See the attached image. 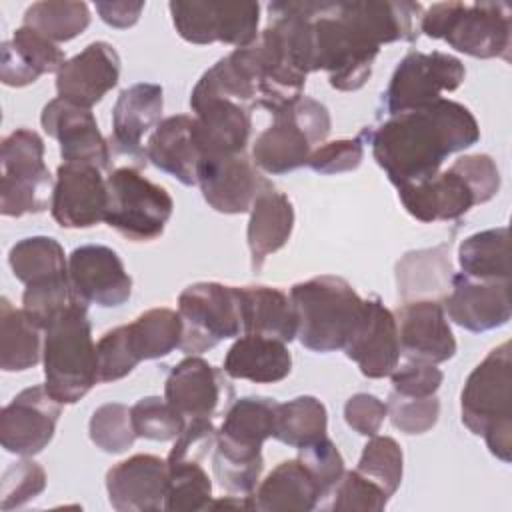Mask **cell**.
Wrapping results in <instances>:
<instances>
[{"label":"cell","mask_w":512,"mask_h":512,"mask_svg":"<svg viewBox=\"0 0 512 512\" xmlns=\"http://www.w3.org/2000/svg\"><path fill=\"white\" fill-rule=\"evenodd\" d=\"M308 20L312 72L324 70L332 88L360 90L382 44L414 42L420 34L418 2H302Z\"/></svg>","instance_id":"1"},{"label":"cell","mask_w":512,"mask_h":512,"mask_svg":"<svg viewBox=\"0 0 512 512\" xmlns=\"http://www.w3.org/2000/svg\"><path fill=\"white\" fill-rule=\"evenodd\" d=\"M376 164L398 188L428 180L442 162L480 140L474 114L460 102L440 98L422 108L388 116L376 128H364Z\"/></svg>","instance_id":"2"},{"label":"cell","mask_w":512,"mask_h":512,"mask_svg":"<svg viewBox=\"0 0 512 512\" xmlns=\"http://www.w3.org/2000/svg\"><path fill=\"white\" fill-rule=\"evenodd\" d=\"M406 212L420 222H442L464 216L472 206L492 200L500 190V172L492 156L466 154L436 176L398 186Z\"/></svg>","instance_id":"3"},{"label":"cell","mask_w":512,"mask_h":512,"mask_svg":"<svg viewBox=\"0 0 512 512\" xmlns=\"http://www.w3.org/2000/svg\"><path fill=\"white\" fill-rule=\"evenodd\" d=\"M298 316V340L320 354L344 350L358 328L366 300L340 276L322 274L290 288Z\"/></svg>","instance_id":"4"},{"label":"cell","mask_w":512,"mask_h":512,"mask_svg":"<svg viewBox=\"0 0 512 512\" xmlns=\"http://www.w3.org/2000/svg\"><path fill=\"white\" fill-rule=\"evenodd\" d=\"M44 386L60 404H74L98 384V356L86 304L74 300L44 328Z\"/></svg>","instance_id":"5"},{"label":"cell","mask_w":512,"mask_h":512,"mask_svg":"<svg viewBox=\"0 0 512 512\" xmlns=\"http://www.w3.org/2000/svg\"><path fill=\"white\" fill-rule=\"evenodd\" d=\"M462 424L484 436L488 450L502 462L512 458V356L502 342L470 372L460 396Z\"/></svg>","instance_id":"6"},{"label":"cell","mask_w":512,"mask_h":512,"mask_svg":"<svg viewBox=\"0 0 512 512\" xmlns=\"http://www.w3.org/2000/svg\"><path fill=\"white\" fill-rule=\"evenodd\" d=\"M420 32L474 58L510 60L512 10L506 2H438L422 12Z\"/></svg>","instance_id":"7"},{"label":"cell","mask_w":512,"mask_h":512,"mask_svg":"<svg viewBox=\"0 0 512 512\" xmlns=\"http://www.w3.org/2000/svg\"><path fill=\"white\" fill-rule=\"evenodd\" d=\"M330 128L328 108L302 94L272 114V124L252 144V162L272 176L292 172L308 164L312 146L322 144Z\"/></svg>","instance_id":"8"},{"label":"cell","mask_w":512,"mask_h":512,"mask_svg":"<svg viewBox=\"0 0 512 512\" xmlns=\"http://www.w3.org/2000/svg\"><path fill=\"white\" fill-rule=\"evenodd\" d=\"M0 212L40 214L52 202L54 178L44 164V140L30 128H16L0 148Z\"/></svg>","instance_id":"9"},{"label":"cell","mask_w":512,"mask_h":512,"mask_svg":"<svg viewBox=\"0 0 512 512\" xmlns=\"http://www.w3.org/2000/svg\"><path fill=\"white\" fill-rule=\"evenodd\" d=\"M106 186L104 222L110 228L134 242H150L164 232L174 212V200L164 186L154 184L132 166L112 170Z\"/></svg>","instance_id":"10"},{"label":"cell","mask_w":512,"mask_h":512,"mask_svg":"<svg viewBox=\"0 0 512 512\" xmlns=\"http://www.w3.org/2000/svg\"><path fill=\"white\" fill-rule=\"evenodd\" d=\"M182 338L178 350L198 356L242 330L236 286L220 282H196L178 296Z\"/></svg>","instance_id":"11"},{"label":"cell","mask_w":512,"mask_h":512,"mask_svg":"<svg viewBox=\"0 0 512 512\" xmlns=\"http://www.w3.org/2000/svg\"><path fill=\"white\" fill-rule=\"evenodd\" d=\"M464 76V64L452 54L440 50L408 52L398 62L382 94V112L394 116L432 104L442 98V92H454L464 82Z\"/></svg>","instance_id":"12"},{"label":"cell","mask_w":512,"mask_h":512,"mask_svg":"<svg viewBox=\"0 0 512 512\" xmlns=\"http://www.w3.org/2000/svg\"><path fill=\"white\" fill-rule=\"evenodd\" d=\"M168 8L176 32L190 44L222 42L234 48H246L258 38V2L192 0L170 2Z\"/></svg>","instance_id":"13"},{"label":"cell","mask_w":512,"mask_h":512,"mask_svg":"<svg viewBox=\"0 0 512 512\" xmlns=\"http://www.w3.org/2000/svg\"><path fill=\"white\" fill-rule=\"evenodd\" d=\"M68 282L74 300L116 308L130 300L132 278L120 256L102 244H84L68 256Z\"/></svg>","instance_id":"14"},{"label":"cell","mask_w":512,"mask_h":512,"mask_svg":"<svg viewBox=\"0 0 512 512\" xmlns=\"http://www.w3.org/2000/svg\"><path fill=\"white\" fill-rule=\"evenodd\" d=\"M62 404L46 386H30L18 392L0 414V444L6 452L34 456L54 438Z\"/></svg>","instance_id":"15"},{"label":"cell","mask_w":512,"mask_h":512,"mask_svg":"<svg viewBox=\"0 0 512 512\" xmlns=\"http://www.w3.org/2000/svg\"><path fill=\"white\" fill-rule=\"evenodd\" d=\"M106 208L108 186L100 168L82 162L58 166L50 212L62 228H92L104 222Z\"/></svg>","instance_id":"16"},{"label":"cell","mask_w":512,"mask_h":512,"mask_svg":"<svg viewBox=\"0 0 512 512\" xmlns=\"http://www.w3.org/2000/svg\"><path fill=\"white\" fill-rule=\"evenodd\" d=\"M196 184L210 208L220 214L250 212L256 196L272 184L246 154L204 156L198 164Z\"/></svg>","instance_id":"17"},{"label":"cell","mask_w":512,"mask_h":512,"mask_svg":"<svg viewBox=\"0 0 512 512\" xmlns=\"http://www.w3.org/2000/svg\"><path fill=\"white\" fill-rule=\"evenodd\" d=\"M40 124L48 136L58 140L64 162L92 164L100 170L110 166V144L90 108L58 96L42 108Z\"/></svg>","instance_id":"18"},{"label":"cell","mask_w":512,"mask_h":512,"mask_svg":"<svg viewBox=\"0 0 512 512\" xmlns=\"http://www.w3.org/2000/svg\"><path fill=\"white\" fill-rule=\"evenodd\" d=\"M446 318L470 332H486L508 324L512 316L510 280H480L454 274L442 298Z\"/></svg>","instance_id":"19"},{"label":"cell","mask_w":512,"mask_h":512,"mask_svg":"<svg viewBox=\"0 0 512 512\" xmlns=\"http://www.w3.org/2000/svg\"><path fill=\"white\" fill-rule=\"evenodd\" d=\"M234 396L226 372L200 356H186L168 374L164 398L186 418H212Z\"/></svg>","instance_id":"20"},{"label":"cell","mask_w":512,"mask_h":512,"mask_svg":"<svg viewBox=\"0 0 512 512\" xmlns=\"http://www.w3.org/2000/svg\"><path fill=\"white\" fill-rule=\"evenodd\" d=\"M400 354L406 360L440 364L456 354V338L450 330L442 302L414 300L396 310Z\"/></svg>","instance_id":"21"},{"label":"cell","mask_w":512,"mask_h":512,"mask_svg":"<svg viewBox=\"0 0 512 512\" xmlns=\"http://www.w3.org/2000/svg\"><path fill=\"white\" fill-rule=\"evenodd\" d=\"M168 464L154 454H134L106 472L108 500L118 512L164 510Z\"/></svg>","instance_id":"22"},{"label":"cell","mask_w":512,"mask_h":512,"mask_svg":"<svg viewBox=\"0 0 512 512\" xmlns=\"http://www.w3.org/2000/svg\"><path fill=\"white\" fill-rule=\"evenodd\" d=\"M164 108V90L160 84L138 82L124 88L112 108L110 144L122 156L132 158L138 166H146L144 134L160 124Z\"/></svg>","instance_id":"23"},{"label":"cell","mask_w":512,"mask_h":512,"mask_svg":"<svg viewBox=\"0 0 512 512\" xmlns=\"http://www.w3.org/2000/svg\"><path fill=\"white\" fill-rule=\"evenodd\" d=\"M344 352L354 360L366 378H384L394 372L400 360L396 316L380 302L368 298L364 314Z\"/></svg>","instance_id":"24"},{"label":"cell","mask_w":512,"mask_h":512,"mask_svg":"<svg viewBox=\"0 0 512 512\" xmlns=\"http://www.w3.org/2000/svg\"><path fill=\"white\" fill-rule=\"evenodd\" d=\"M120 78V56L112 44L96 40L56 72L58 96L84 108L100 102Z\"/></svg>","instance_id":"25"},{"label":"cell","mask_w":512,"mask_h":512,"mask_svg":"<svg viewBox=\"0 0 512 512\" xmlns=\"http://www.w3.org/2000/svg\"><path fill=\"white\" fill-rule=\"evenodd\" d=\"M194 110V136L204 156H230L246 150L252 118L250 108L212 98L190 106Z\"/></svg>","instance_id":"26"},{"label":"cell","mask_w":512,"mask_h":512,"mask_svg":"<svg viewBox=\"0 0 512 512\" xmlns=\"http://www.w3.org/2000/svg\"><path fill=\"white\" fill-rule=\"evenodd\" d=\"M144 150L146 160L158 170L174 176L184 186L196 184L202 152L194 136L192 116L176 114L160 120V124L150 134Z\"/></svg>","instance_id":"27"},{"label":"cell","mask_w":512,"mask_h":512,"mask_svg":"<svg viewBox=\"0 0 512 512\" xmlns=\"http://www.w3.org/2000/svg\"><path fill=\"white\" fill-rule=\"evenodd\" d=\"M66 62L64 52L52 40L28 26L14 30L12 40L0 46V80L22 88L34 84L42 74L58 72Z\"/></svg>","instance_id":"28"},{"label":"cell","mask_w":512,"mask_h":512,"mask_svg":"<svg viewBox=\"0 0 512 512\" xmlns=\"http://www.w3.org/2000/svg\"><path fill=\"white\" fill-rule=\"evenodd\" d=\"M294 230V206L290 198L268 184L250 208L246 240L252 258V270L258 272L264 260L278 252L290 240Z\"/></svg>","instance_id":"29"},{"label":"cell","mask_w":512,"mask_h":512,"mask_svg":"<svg viewBox=\"0 0 512 512\" xmlns=\"http://www.w3.org/2000/svg\"><path fill=\"white\" fill-rule=\"evenodd\" d=\"M450 242L410 250L396 262V286L402 302L442 300L452 284Z\"/></svg>","instance_id":"30"},{"label":"cell","mask_w":512,"mask_h":512,"mask_svg":"<svg viewBox=\"0 0 512 512\" xmlns=\"http://www.w3.org/2000/svg\"><path fill=\"white\" fill-rule=\"evenodd\" d=\"M222 370L226 376L236 380L274 384L290 374L292 354L282 340L260 334H244L228 348Z\"/></svg>","instance_id":"31"},{"label":"cell","mask_w":512,"mask_h":512,"mask_svg":"<svg viewBox=\"0 0 512 512\" xmlns=\"http://www.w3.org/2000/svg\"><path fill=\"white\" fill-rule=\"evenodd\" d=\"M320 504V490L298 458L280 462L248 496V510L310 512Z\"/></svg>","instance_id":"32"},{"label":"cell","mask_w":512,"mask_h":512,"mask_svg":"<svg viewBox=\"0 0 512 512\" xmlns=\"http://www.w3.org/2000/svg\"><path fill=\"white\" fill-rule=\"evenodd\" d=\"M238 290L244 334H260L282 342L298 336V316L288 294L272 286H242Z\"/></svg>","instance_id":"33"},{"label":"cell","mask_w":512,"mask_h":512,"mask_svg":"<svg viewBox=\"0 0 512 512\" xmlns=\"http://www.w3.org/2000/svg\"><path fill=\"white\" fill-rule=\"evenodd\" d=\"M278 402L262 396L234 400L218 428V440L244 450L262 452L264 440L274 434Z\"/></svg>","instance_id":"34"},{"label":"cell","mask_w":512,"mask_h":512,"mask_svg":"<svg viewBox=\"0 0 512 512\" xmlns=\"http://www.w3.org/2000/svg\"><path fill=\"white\" fill-rule=\"evenodd\" d=\"M40 326L12 302L0 298V368L4 372H24L42 360L44 340Z\"/></svg>","instance_id":"35"},{"label":"cell","mask_w":512,"mask_h":512,"mask_svg":"<svg viewBox=\"0 0 512 512\" xmlns=\"http://www.w3.org/2000/svg\"><path fill=\"white\" fill-rule=\"evenodd\" d=\"M462 274L480 280H510L508 228H490L462 240L458 248Z\"/></svg>","instance_id":"36"},{"label":"cell","mask_w":512,"mask_h":512,"mask_svg":"<svg viewBox=\"0 0 512 512\" xmlns=\"http://www.w3.org/2000/svg\"><path fill=\"white\" fill-rule=\"evenodd\" d=\"M8 264L22 284H36L68 276V258L58 240L30 236L18 240L8 252Z\"/></svg>","instance_id":"37"},{"label":"cell","mask_w":512,"mask_h":512,"mask_svg":"<svg viewBox=\"0 0 512 512\" xmlns=\"http://www.w3.org/2000/svg\"><path fill=\"white\" fill-rule=\"evenodd\" d=\"M328 412L326 406L314 396H296L276 408L274 434L278 442L302 448L326 436Z\"/></svg>","instance_id":"38"},{"label":"cell","mask_w":512,"mask_h":512,"mask_svg":"<svg viewBox=\"0 0 512 512\" xmlns=\"http://www.w3.org/2000/svg\"><path fill=\"white\" fill-rule=\"evenodd\" d=\"M126 326L132 348L140 360H156L168 356L180 346L182 320L176 310L150 308Z\"/></svg>","instance_id":"39"},{"label":"cell","mask_w":512,"mask_h":512,"mask_svg":"<svg viewBox=\"0 0 512 512\" xmlns=\"http://www.w3.org/2000/svg\"><path fill=\"white\" fill-rule=\"evenodd\" d=\"M90 24V8L86 2L72 0H44L34 2L24 12V24L44 38L58 42H68L80 36Z\"/></svg>","instance_id":"40"},{"label":"cell","mask_w":512,"mask_h":512,"mask_svg":"<svg viewBox=\"0 0 512 512\" xmlns=\"http://www.w3.org/2000/svg\"><path fill=\"white\" fill-rule=\"evenodd\" d=\"M166 496L164 510L168 512H196L208 510L212 502V482L202 462L180 460L166 462Z\"/></svg>","instance_id":"41"},{"label":"cell","mask_w":512,"mask_h":512,"mask_svg":"<svg viewBox=\"0 0 512 512\" xmlns=\"http://www.w3.org/2000/svg\"><path fill=\"white\" fill-rule=\"evenodd\" d=\"M262 468V452L230 446L216 438V446L212 452V472L218 484L228 494L250 496L258 486Z\"/></svg>","instance_id":"42"},{"label":"cell","mask_w":512,"mask_h":512,"mask_svg":"<svg viewBox=\"0 0 512 512\" xmlns=\"http://www.w3.org/2000/svg\"><path fill=\"white\" fill-rule=\"evenodd\" d=\"M356 470L376 482L388 496H394L404 472V454L400 444L390 436H370L362 448Z\"/></svg>","instance_id":"43"},{"label":"cell","mask_w":512,"mask_h":512,"mask_svg":"<svg viewBox=\"0 0 512 512\" xmlns=\"http://www.w3.org/2000/svg\"><path fill=\"white\" fill-rule=\"evenodd\" d=\"M90 440L108 454H122L134 446L138 438L132 426L130 408L120 402H108L92 412L88 424Z\"/></svg>","instance_id":"44"},{"label":"cell","mask_w":512,"mask_h":512,"mask_svg":"<svg viewBox=\"0 0 512 512\" xmlns=\"http://www.w3.org/2000/svg\"><path fill=\"white\" fill-rule=\"evenodd\" d=\"M130 418L138 438L156 442L176 440L186 426V418L166 398L160 396L140 398L130 408Z\"/></svg>","instance_id":"45"},{"label":"cell","mask_w":512,"mask_h":512,"mask_svg":"<svg viewBox=\"0 0 512 512\" xmlns=\"http://www.w3.org/2000/svg\"><path fill=\"white\" fill-rule=\"evenodd\" d=\"M330 510L336 512H380L390 496L358 470H344L338 484L328 494Z\"/></svg>","instance_id":"46"},{"label":"cell","mask_w":512,"mask_h":512,"mask_svg":"<svg viewBox=\"0 0 512 512\" xmlns=\"http://www.w3.org/2000/svg\"><path fill=\"white\" fill-rule=\"evenodd\" d=\"M74 302L68 276L28 284L22 294V310L44 330Z\"/></svg>","instance_id":"47"},{"label":"cell","mask_w":512,"mask_h":512,"mask_svg":"<svg viewBox=\"0 0 512 512\" xmlns=\"http://www.w3.org/2000/svg\"><path fill=\"white\" fill-rule=\"evenodd\" d=\"M386 416L404 434H424L432 430L440 416V400L434 396H404L392 390L386 402Z\"/></svg>","instance_id":"48"},{"label":"cell","mask_w":512,"mask_h":512,"mask_svg":"<svg viewBox=\"0 0 512 512\" xmlns=\"http://www.w3.org/2000/svg\"><path fill=\"white\" fill-rule=\"evenodd\" d=\"M46 488V472L32 458L24 456L22 460L10 464L0 482V508L12 510L28 504L40 496Z\"/></svg>","instance_id":"49"},{"label":"cell","mask_w":512,"mask_h":512,"mask_svg":"<svg viewBox=\"0 0 512 512\" xmlns=\"http://www.w3.org/2000/svg\"><path fill=\"white\" fill-rule=\"evenodd\" d=\"M96 356H98V382L120 380L128 376L142 362L132 348L126 324L108 330L96 342Z\"/></svg>","instance_id":"50"},{"label":"cell","mask_w":512,"mask_h":512,"mask_svg":"<svg viewBox=\"0 0 512 512\" xmlns=\"http://www.w3.org/2000/svg\"><path fill=\"white\" fill-rule=\"evenodd\" d=\"M298 460L316 482L320 490V502L328 498L344 474V458L336 444L328 436H322L316 442L298 448Z\"/></svg>","instance_id":"51"},{"label":"cell","mask_w":512,"mask_h":512,"mask_svg":"<svg viewBox=\"0 0 512 512\" xmlns=\"http://www.w3.org/2000/svg\"><path fill=\"white\" fill-rule=\"evenodd\" d=\"M364 158V138L358 134L356 138H342L332 142H322L316 150H312L308 164L318 174H342L352 172L362 164Z\"/></svg>","instance_id":"52"},{"label":"cell","mask_w":512,"mask_h":512,"mask_svg":"<svg viewBox=\"0 0 512 512\" xmlns=\"http://www.w3.org/2000/svg\"><path fill=\"white\" fill-rule=\"evenodd\" d=\"M216 438H218V430L210 418H190L186 420L184 430L174 440V446L166 462H180V460L204 462L208 456H212Z\"/></svg>","instance_id":"53"},{"label":"cell","mask_w":512,"mask_h":512,"mask_svg":"<svg viewBox=\"0 0 512 512\" xmlns=\"http://www.w3.org/2000/svg\"><path fill=\"white\" fill-rule=\"evenodd\" d=\"M392 388L404 396H434L444 380L442 370L436 364L422 360H408L404 366H396L390 374Z\"/></svg>","instance_id":"54"},{"label":"cell","mask_w":512,"mask_h":512,"mask_svg":"<svg viewBox=\"0 0 512 512\" xmlns=\"http://www.w3.org/2000/svg\"><path fill=\"white\" fill-rule=\"evenodd\" d=\"M384 418H386V404L374 394L358 392L350 396L344 404V420L360 436L370 438L378 434Z\"/></svg>","instance_id":"55"},{"label":"cell","mask_w":512,"mask_h":512,"mask_svg":"<svg viewBox=\"0 0 512 512\" xmlns=\"http://www.w3.org/2000/svg\"><path fill=\"white\" fill-rule=\"evenodd\" d=\"M144 2H96V12L112 28H130L138 22Z\"/></svg>","instance_id":"56"}]
</instances>
